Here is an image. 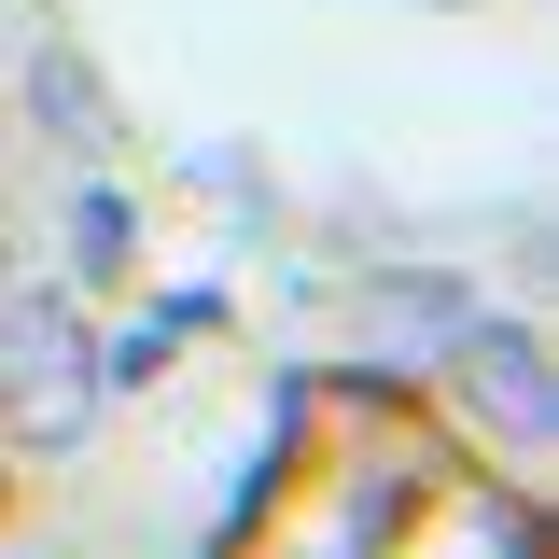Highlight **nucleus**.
Wrapping results in <instances>:
<instances>
[{"label": "nucleus", "instance_id": "obj_1", "mask_svg": "<svg viewBox=\"0 0 559 559\" xmlns=\"http://www.w3.org/2000/svg\"><path fill=\"white\" fill-rule=\"evenodd\" d=\"M0 406H14L28 448H70L98 419V349L57 294H0Z\"/></svg>", "mask_w": 559, "mask_h": 559}, {"label": "nucleus", "instance_id": "obj_2", "mask_svg": "<svg viewBox=\"0 0 559 559\" xmlns=\"http://www.w3.org/2000/svg\"><path fill=\"white\" fill-rule=\"evenodd\" d=\"M448 364H462V406H476L503 448H546V433H559L546 336H532V322H462V336H448Z\"/></svg>", "mask_w": 559, "mask_h": 559}, {"label": "nucleus", "instance_id": "obj_3", "mask_svg": "<svg viewBox=\"0 0 559 559\" xmlns=\"http://www.w3.org/2000/svg\"><path fill=\"white\" fill-rule=\"evenodd\" d=\"M476 322V294L448 266H392V280H364V336L378 349H433V336H462Z\"/></svg>", "mask_w": 559, "mask_h": 559}, {"label": "nucleus", "instance_id": "obj_4", "mask_svg": "<svg viewBox=\"0 0 559 559\" xmlns=\"http://www.w3.org/2000/svg\"><path fill=\"white\" fill-rule=\"evenodd\" d=\"M127 252H140L127 197H112V182H84V197H70V266H84V280H127Z\"/></svg>", "mask_w": 559, "mask_h": 559}, {"label": "nucleus", "instance_id": "obj_5", "mask_svg": "<svg viewBox=\"0 0 559 559\" xmlns=\"http://www.w3.org/2000/svg\"><path fill=\"white\" fill-rule=\"evenodd\" d=\"M28 98H43V127H57V140H98V127H112V98H98V70L70 57V43H57L43 70H28Z\"/></svg>", "mask_w": 559, "mask_h": 559}]
</instances>
